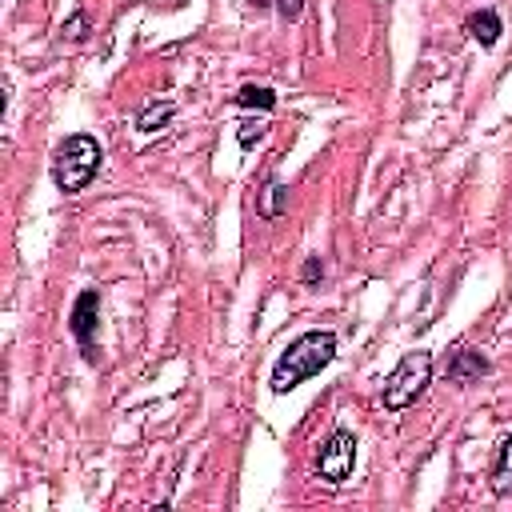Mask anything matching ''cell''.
I'll return each mask as SVG.
<instances>
[{
    "instance_id": "4",
    "label": "cell",
    "mask_w": 512,
    "mask_h": 512,
    "mask_svg": "<svg viewBox=\"0 0 512 512\" xmlns=\"http://www.w3.org/2000/svg\"><path fill=\"white\" fill-rule=\"evenodd\" d=\"M352 464H356V436L348 428H332L316 452V476L336 488L352 476Z\"/></svg>"
},
{
    "instance_id": "11",
    "label": "cell",
    "mask_w": 512,
    "mask_h": 512,
    "mask_svg": "<svg viewBox=\"0 0 512 512\" xmlns=\"http://www.w3.org/2000/svg\"><path fill=\"white\" fill-rule=\"evenodd\" d=\"M232 100H236L240 108H260V112H272V108H276V92L264 88V84H244Z\"/></svg>"
},
{
    "instance_id": "9",
    "label": "cell",
    "mask_w": 512,
    "mask_h": 512,
    "mask_svg": "<svg viewBox=\"0 0 512 512\" xmlns=\"http://www.w3.org/2000/svg\"><path fill=\"white\" fill-rule=\"evenodd\" d=\"M176 116V104L172 100H152V104H144L140 112H136V132H160L168 120Z\"/></svg>"
},
{
    "instance_id": "13",
    "label": "cell",
    "mask_w": 512,
    "mask_h": 512,
    "mask_svg": "<svg viewBox=\"0 0 512 512\" xmlns=\"http://www.w3.org/2000/svg\"><path fill=\"white\" fill-rule=\"evenodd\" d=\"M320 280H324V260H320V256H308V260L300 264V284L312 288V284H320Z\"/></svg>"
},
{
    "instance_id": "2",
    "label": "cell",
    "mask_w": 512,
    "mask_h": 512,
    "mask_svg": "<svg viewBox=\"0 0 512 512\" xmlns=\"http://www.w3.org/2000/svg\"><path fill=\"white\" fill-rule=\"evenodd\" d=\"M100 164H104V148L96 144V136L72 132V136H64V144L52 156V184L64 196H76L96 180Z\"/></svg>"
},
{
    "instance_id": "15",
    "label": "cell",
    "mask_w": 512,
    "mask_h": 512,
    "mask_svg": "<svg viewBox=\"0 0 512 512\" xmlns=\"http://www.w3.org/2000/svg\"><path fill=\"white\" fill-rule=\"evenodd\" d=\"M276 12H280V20H296L304 12V0H276Z\"/></svg>"
},
{
    "instance_id": "3",
    "label": "cell",
    "mask_w": 512,
    "mask_h": 512,
    "mask_svg": "<svg viewBox=\"0 0 512 512\" xmlns=\"http://www.w3.org/2000/svg\"><path fill=\"white\" fill-rule=\"evenodd\" d=\"M428 384H432V352H420L416 348V352H404L400 364L384 376L380 400H384L388 412H404V408H412L424 396Z\"/></svg>"
},
{
    "instance_id": "5",
    "label": "cell",
    "mask_w": 512,
    "mask_h": 512,
    "mask_svg": "<svg viewBox=\"0 0 512 512\" xmlns=\"http://www.w3.org/2000/svg\"><path fill=\"white\" fill-rule=\"evenodd\" d=\"M96 324H100V292H96V288H84V292L76 296V304H72L68 328H72V336H76V344H80V352H84L88 360L96 356V352H92Z\"/></svg>"
},
{
    "instance_id": "10",
    "label": "cell",
    "mask_w": 512,
    "mask_h": 512,
    "mask_svg": "<svg viewBox=\"0 0 512 512\" xmlns=\"http://www.w3.org/2000/svg\"><path fill=\"white\" fill-rule=\"evenodd\" d=\"M492 492L496 496H508L512 492V432L500 440L496 448V464H492Z\"/></svg>"
},
{
    "instance_id": "14",
    "label": "cell",
    "mask_w": 512,
    "mask_h": 512,
    "mask_svg": "<svg viewBox=\"0 0 512 512\" xmlns=\"http://www.w3.org/2000/svg\"><path fill=\"white\" fill-rule=\"evenodd\" d=\"M260 136H264V124H260V120H244V124L236 128V140H240V148H252Z\"/></svg>"
},
{
    "instance_id": "1",
    "label": "cell",
    "mask_w": 512,
    "mask_h": 512,
    "mask_svg": "<svg viewBox=\"0 0 512 512\" xmlns=\"http://www.w3.org/2000/svg\"><path fill=\"white\" fill-rule=\"evenodd\" d=\"M336 360V332L332 328H308L300 332L272 364V380L268 388L276 396H288L292 388H300L304 380H312L320 368H328Z\"/></svg>"
},
{
    "instance_id": "7",
    "label": "cell",
    "mask_w": 512,
    "mask_h": 512,
    "mask_svg": "<svg viewBox=\"0 0 512 512\" xmlns=\"http://www.w3.org/2000/svg\"><path fill=\"white\" fill-rule=\"evenodd\" d=\"M464 28L472 32V40H476L480 48H496V40H500V32H504V20H500L496 8H480V12H472V16L464 20Z\"/></svg>"
},
{
    "instance_id": "12",
    "label": "cell",
    "mask_w": 512,
    "mask_h": 512,
    "mask_svg": "<svg viewBox=\"0 0 512 512\" xmlns=\"http://www.w3.org/2000/svg\"><path fill=\"white\" fill-rule=\"evenodd\" d=\"M88 28H92V20H88V12H72V16H68V24H64V36L80 44V40L88 36Z\"/></svg>"
},
{
    "instance_id": "8",
    "label": "cell",
    "mask_w": 512,
    "mask_h": 512,
    "mask_svg": "<svg viewBox=\"0 0 512 512\" xmlns=\"http://www.w3.org/2000/svg\"><path fill=\"white\" fill-rule=\"evenodd\" d=\"M284 208H288V184H284L280 176H268L264 188L256 192V212H260L264 220H276Z\"/></svg>"
},
{
    "instance_id": "6",
    "label": "cell",
    "mask_w": 512,
    "mask_h": 512,
    "mask_svg": "<svg viewBox=\"0 0 512 512\" xmlns=\"http://www.w3.org/2000/svg\"><path fill=\"white\" fill-rule=\"evenodd\" d=\"M444 372H448V380H452V384H472V380L488 376V360H484L476 348H456Z\"/></svg>"
}]
</instances>
